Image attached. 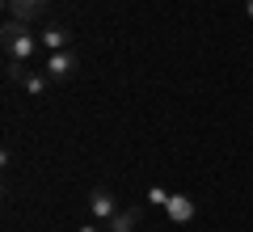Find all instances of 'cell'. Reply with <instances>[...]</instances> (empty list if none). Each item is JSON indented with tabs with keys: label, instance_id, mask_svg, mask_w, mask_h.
<instances>
[{
	"label": "cell",
	"instance_id": "obj_1",
	"mask_svg": "<svg viewBox=\"0 0 253 232\" xmlns=\"http://www.w3.org/2000/svg\"><path fill=\"white\" fill-rule=\"evenodd\" d=\"M0 38H4V59H13V63H34L38 46H42V38H34L26 30V21H4Z\"/></svg>",
	"mask_w": 253,
	"mask_h": 232
},
{
	"label": "cell",
	"instance_id": "obj_2",
	"mask_svg": "<svg viewBox=\"0 0 253 232\" xmlns=\"http://www.w3.org/2000/svg\"><path fill=\"white\" fill-rule=\"evenodd\" d=\"M42 72L51 76V81H72L76 72H81V59H76L72 51H55V55H46Z\"/></svg>",
	"mask_w": 253,
	"mask_h": 232
},
{
	"label": "cell",
	"instance_id": "obj_3",
	"mask_svg": "<svg viewBox=\"0 0 253 232\" xmlns=\"http://www.w3.org/2000/svg\"><path fill=\"white\" fill-rule=\"evenodd\" d=\"M89 211H93V220H114V215H118V203H114V194H110V190L106 186H97V190H93V194H89Z\"/></svg>",
	"mask_w": 253,
	"mask_h": 232
},
{
	"label": "cell",
	"instance_id": "obj_4",
	"mask_svg": "<svg viewBox=\"0 0 253 232\" xmlns=\"http://www.w3.org/2000/svg\"><path fill=\"white\" fill-rule=\"evenodd\" d=\"M46 9V0H4V13H9V21H34L38 13Z\"/></svg>",
	"mask_w": 253,
	"mask_h": 232
},
{
	"label": "cell",
	"instance_id": "obj_5",
	"mask_svg": "<svg viewBox=\"0 0 253 232\" xmlns=\"http://www.w3.org/2000/svg\"><path fill=\"white\" fill-rule=\"evenodd\" d=\"M68 43H72V30H68V26H59V21L42 30V46H46L51 55H55V51H68Z\"/></svg>",
	"mask_w": 253,
	"mask_h": 232
},
{
	"label": "cell",
	"instance_id": "obj_6",
	"mask_svg": "<svg viewBox=\"0 0 253 232\" xmlns=\"http://www.w3.org/2000/svg\"><path fill=\"white\" fill-rule=\"evenodd\" d=\"M135 224H139V211H135V207H126V211H118L114 220L106 224V232H135Z\"/></svg>",
	"mask_w": 253,
	"mask_h": 232
},
{
	"label": "cell",
	"instance_id": "obj_7",
	"mask_svg": "<svg viewBox=\"0 0 253 232\" xmlns=\"http://www.w3.org/2000/svg\"><path fill=\"white\" fill-rule=\"evenodd\" d=\"M46 85H51V76H46V72H26V76H21V89H26L30 97H42Z\"/></svg>",
	"mask_w": 253,
	"mask_h": 232
},
{
	"label": "cell",
	"instance_id": "obj_8",
	"mask_svg": "<svg viewBox=\"0 0 253 232\" xmlns=\"http://www.w3.org/2000/svg\"><path fill=\"white\" fill-rule=\"evenodd\" d=\"M4 76H9L13 85H21V76H26V68H21V63H13V59H4Z\"/></svg>",
	"mask_w": 253,
	"mask_h": 232
},
{
	"label": "cell",
	"instance_id": "obj_9",
	"mask_svg": "<svg viewBox=\"0 0 253 232\" xmlns=\"http://www.w3.org/2000/svg\"><path fill=\"white\" fill-rule=\"evenodd\" d=\"M81 232H101V228H97V224H84V228H81Z\"/></svg>",
	"mask_w": 253,
	"mask_h": 232
},
{
	"label": "cell",
	"instance_id": "obj_10",
	"mask_svg": "<svg viewBox=\"0 0 253 232\" xmlns=\"http://www.w3.org/2000/svg\"><path fill=\"white\" fill-rule=\"evenodd\" d=\"M245 13H249V17H253V0H245Z\"/></svg>",
	"mask_w": 253,
	"mask_h": 232
}]
</instances>
